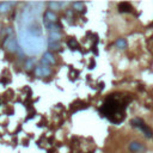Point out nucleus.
Wrapping results in <instances>:
<instances>
[{
  "mask_svg": "<svg viewBox=\"0 0 153 153\" xmlns=\"http://www.w3.org/2000/svg\"><path fill=\"white\" fill-rule=\"evenodd\" d=\"M42 62L43 64H54L55 62V59H54V56L50 54V53H44V55H43V59H42Z\"/></svg>",
  "mask_w": 153,
  "mask_h": 153,
  "instance_id": "nucleus-5",
  "label": "nucleus"
},
{
  "mask_svg": "<svg viewBox=\"0 0 153 153\" xmlns=\"http://www.w3.org/2000/svg\"><path fill=\"white\" fill-rule=\"evenodd\" d=\"M44 26L47 28V30L49 33H59V30H60V26L55 23H50V22H47L44 20Z\"/></svg>",
  "mask_w": 153,
  "mask_h": 153,
  "instance_id": "nucleus-2",
  "label": "nucleus"
},
{
  "mask_svg": "<svg viewBox=\"0 0 153 153\" xmlns=\"http://www.w3.org/2000/svg\"><path fill=\"white\" fill-rule=\"evenodd\" d=\"M73 5H74V7H75V9H78L79 11H81V10H83V7H84V4H83V3H74Z\"/></svg>",
  "mask_w": 153,
  "mask_h": 153,
  "instance_id": "nucleus-14",
  "label": "nucleus"
},
{
  "mask_svg": "<svg viewBox=\"0 0 153 153\" xmlns=\"http://www.w3.org/2000/svg\"><path fill=\"white\" fill-rule=\"evenodd\" d=\"M115 44H116V47H117L118 49H126V48H127V42H126L125 38H118Z\"/></svg>",
  "mask_w": 153,
  "mask_h": 153,
  "instance_id": "nucleus-8",
  "label": "nucleus"
},
{
  "mask_svg": "<svg viewBox=\"0 0 153 153\" xmlns=\"http://www.w3.org/2000/svg\"><path fill=\"white\" fill-rule=\"evenodd\" d=\"M33 64H34V60H30V61H28V62H26V67L29 68L30 66H33Z\"/></svg>",
  "mask_w": 153,
  "mask_h": 153,
  "instance_id": "nucleus-16",
  "label": "nucleus"
},
{
  "mask_svg": "<svg viewBox=\"0 0 153 153\" xmlns=\"http://www.w3.org/2000/svg\"><path fill=\"white\" fill-rule=\"evenodd\" d=\"M44 18H46L47 22H50V23H55L56 22V15L53 11H47L44 13Z\"/></svg>",
  "mask_w": 153,
  "mask_h": 153,
  "instance_id": "nucleus-7",
  "label": "nucleus"
},
{
  "mask_svg": "<svg viewBox=\"0 0 153 153\" xmlns=\"http://www.w3.org/2000/svg\"><path fill=\"white\" fill-rule=\"evenodd\" d=\"M11 5H12L11 3H0V12H1V13L7 12L10 10V6Z\"/></svg>",
  "mask_w": 153,
  "mask_h": 153,
  "instance_id": "nucleus-10",
  "label": "nucleus"
},
{
  "mask_svg": "<svg viewBox=\"0 0 153 153\" xmlns=\"http://www.w3.org/2000/svg\"><path fill=\"white\" fill-rule=\"evenodd\" d=\"M61 4L60 3H49V6L50 7H59Z\"/></svg>",
  "mask_w": 153,
  "mask_h": 153,
  "instance_id": "nucleus-15",
  "label": "nucleus"
},
{
  "mask_svg": "<svg viewBox=\"0 0 153 153\" xmlns=\"http://www.w3.org/2000/svg\"><path fill=\"white\" fill-rule=\"evenodd\" d=\"M61 38V34L60 33H49V38L50 41H59Z\"/></svg>",
  "mask_w": 153,
  "mask_h": 153,
  "instance_id": "nucleus-12",
  "label": "nucleus"
},
{
  "mask_svg": "<svg viewBox=\"0 0 153 153\" xmlns=\"http://www.w3.org/2000/svg\"><path fill=\"white\" fill-rule=\"evenodd\" d=\"M35 73H36V75H38V77H47V75L50 74V70H49L47 66H42V67L36 68Z\"/></svg>",
  "mask_w": 153,
  "mask_h": 153,
  "instance_id": "nucleus-3",
  "label": "nucleus"
},
{
  "mask_svg": "<svg viewBox=\"0 0 153 153\" xmlns=\"http://www.w3.org/2000/svg\"><path fill=\"white\" fill-rule=\"evenodd\" d=\"M132 126H133V127H136V128H139L141 132H144V134H145L147 138H152V136H153V132L144 123L142 120H140V118H134V120L132 121Z\"/></svg>",
  "mask_w": 153,
  "mask_h": 153,
  "instance_id": "nucleus-1",
  "label": "nucleus"
},
{
  "mask_svg": "<svg viewBox=\"0 0 153 153\" xmlns=\"http://www.w3.org/2000/svg\"><path fill=\"white\" fill-rule=\"evenodd\" d=\"M6 46H7V49H9L10 51H16L17 48H18L17 41H16V38H13V37H10V38H9Z\"/></svg>",
  "mask_w": 153,
  "mask_h": 153,
  "instance_id": "nucleus-4",
  "label": "nucleus"
},
{
  "mask_svg": "<svg viewBox=\"0 0 153 153\" xmlns=\"http://www.w3.org/2000/svg\"><path fill=\"white\" fill-rule=\"evenodd\" d=\"M68 46H70L71 49H75V48L78 47V43H77V41H74V40H70V41H68Z\"/></svg>",
  "mask_w": 153,
  "mask_h": 153,
  "instance_id": "nucleus-13",
  "label": "nucleus"
},
{
  "mask_svg": "<svg viewBox=\"0 0 153 153\" xmlns=\"http://www.w3.org/2000/svg\"><path fill=\"white\" fill-rule=\"evenodd\" d=\"M118 10L120 12H129L131 11V5L127 3H121L118 5Z\"/></svg>",
  "mask_w": 153,
  "mask_h": 153,
  "instance_id": "nucleus-9",
  "label": "nucleus"
},
{
  "mask_svg": "<svg viewBox=\"0 0 153 153\" xmlns=\"http://www.w3.org/2000/svg\"><path fill=\"white\" fill-rule=\"evenodd\" d=\"M129 149L133 152H141V151H144V146L140 142H132L129 145Z\"/></svg>",
  "mask_w": 153,
  "mask_h": 153,
  "instance_id": "nucleus-6",
  "label": "nucleus"
},
{
  "mask_svg": "<svg viewBox=\"0 0 153 153\" xmlns=\"http://www.w3.org/2000/svg\"><path fill=\"white\" fill-rule=\"evenodd\" d=\"M48 47L50 49L55 50V49H59L60 48V43H59V41H50V40H48Z\"/></svg>",
  "mask_w": 153,
  "mask_h": 153,
  "instance_id": "nucleus-11",
  "label": "nucleus"
}]
</instances>
